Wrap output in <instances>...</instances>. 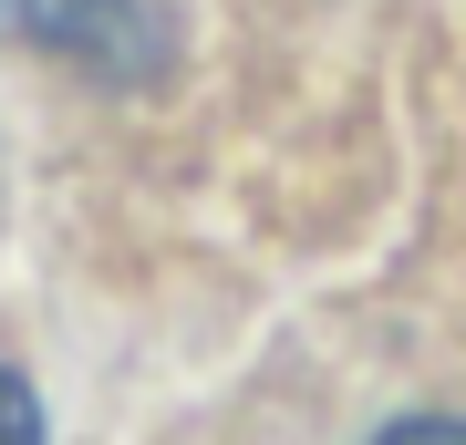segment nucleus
<instances>
[{
	"mask_svg": "<svg viewBox=\"0 0 466 445\" xmlns=\"http://www.w3.org/2000/svg\"><path fill=\"white\" fill-rule=\"evenodd\" d=\"M383 445H466V425H394Z\"/></svg>",
	"mask_w": 466,
	"mask_h": 445,
	"instance_id": "7ed1b4c3",
	"label": "nucleus"
},
{
	"mask_svg": "<svg viewBox=\"0 0 466 445\" xmlns=\"http://www.w3.org/2000/svg\"><path fill=\"white\" fill-rule=\"evenodd\" d=\"M0 32L94 73V83H156L167 73V11L156 0H0Z\"/></svg>",
	"mask_w": 466,
	"mask_h": 445,
	"instance_id": "f257e3e1",
	"label": "nucleus"
},
{
	"mask_svg": "<svg viewBox=\"0 0 466 445\" xmlns=\"http://www.w3.org/2000/svg\"><path fill=\"white\" fill-rule=\"evenodd\" d=\"M0 445H42V404H32V383L11 363H0Z\"/></svg>",
	"mask_w": 466,
	"mask_h": 445,
	"instance_id": "f03ea898",
	"label": "nucleus"
}]
</instances>
